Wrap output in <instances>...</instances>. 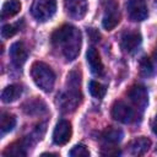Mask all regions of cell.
Listing matches in <instances>:
<instances>
[{
  "mask_svg": "<svg viewBox=\"0 0 157 157\" xmlns=\"http://www.w3.org/2000/svg\"><path fill=\"white\" fill-rule=\"evenodd\" d=\"M81 42L82 37L80 29L71 25H64L52 34L53 45L60 49L67 61H72L77 58L81 49Z\"/></svg>",
  "mask_w": 157,
  "mask_h": 157,
  "instance_id": "cell-1",
  "label": "cell"
},
{
  "mask_svg": "<svg viewBox=\"0 0 157 157\" xmlns=\"http://www.w3.org/2000/svg\"><path fill=\"white\" fill-rule=\"evenodd\" d=\"M69 88L63 92L58 98L59 108L64 113L74 112L81 102V93H80V75L76 71H72L67 75Z\"/></svg>",
  "mask_w": 157,
  "mask_h": 157,
  "instance_id": "cell-2",
  "label": "cell"
},
{
  "mask_svg": "<svg viewBox=\"0 0 157 157\" xmlns=\"http://www.w3.org/2000/svg\"><path fill=\"white\" fill-rule=\"evenodd\" d=\"M31 76L34 83L44 92H50L55 83V74L49 65L43 61H36L31 66Z\"/></svg>",
  "mask_w": 157,
  "mask_h": 157,
  "instance_id": "cell-3",
  "label": "cell"
},
{
  "mask_svg": "<svg viewBox=\"0 0 157 157\" xmlns=\"http://www.w3.org/2000/svg\"><path fill=\"white\" fill-rule=\"evenodd\" d=\"M56 11V0H34L31 6V13L38 22L50 20Z\"/></svg>",
  "mask_w": 157,
  "mask_h": 157,
  "instance_id": "cell-4",
  "label": "cell"
},
{
  "mask_svg": "<svg viewBox=\"0 0 157 157\" xmlns=\"http://www.w3.org/2000/svg\"><path fill=\"white\" fill-rule=\"evenodd\" d=\"M120 22V12L118 4L113 0H108L104 5V15L102 20V26L107 31H112Z\"/></svg>",
  "mask_w": 157,
  "mask_h": 157,
  "instance_id": "cell-5",
  "label": "cell"
},
{
  "mask_svg": "<svg viewBox=\"0 0 157 157\" xmlns=\"http://www.w3.org/2000/svg\"><path fill=\"white\" fill-rule=\"evenodd\" d=\"M71 135H72V128H71L70 121L61 119L58 121L53 131V141L55 145L63 146L70 141Z\"/></svg>",
  "mask_w": 157,
  "mask_h": 157,
  "instance_id": "cell-6",
  "label": "cell"
},
{
  "mask_svg": "<svg viewBox=\"0 0 157 157\" xmlns=\"http://www.w3.org/2000/svg\"><path fill=\"white\" fill-rule=\"evenodd\" d=\"M126 11L131 21H144L148 16V10L145 0H129L126 2Z\"/></svg>",
  "mask_w": 157,
  "mask_h": 157,
  "instance_id": "cell-7",
  "label": "cell"
},
{
  "mask_svg": "<svg viewBox=\"0 0 157 157\" xmlns=\"http://www.w3.org/2000/svg\"><path fill=\"white\" fill-rule=\"evenodd\" d=\"M141 42H142V38H141L140 32H137V31H126L121 36L120 48L123 49L124 53L132 54L141 45Z\"/></svg>",
  "mask_w": 157,
  "mask_h": 157,
  "instance_id": "cell-8",
  "label": "cell"
},
{
  "mask_svg": "<svg viewBox=\"0 0 157 157\" xmlns=\"http://www.w3.org/2000/svg\"><path fill=\"white\" fill-rule=\"evenodd\" d=\"M112 117L119 123L129 124L134 120V110L125 102L117 101L112 107Z\"/></svg>",
  "mask_w": 157,
  "mask_h": 157,
  "instance_id": "cell-9",
  "label": "cell"
},
{
  "mask_svg": "<svg viewBox=\"0 0 157 157\" xmlns=\"http://www.w3.org/2000/svg\"><path fill=\"white\" fill-rule=\"evenodd\" d=\"M65 12L74 20H82L88 10L86 0H64Z\"/></svg>",
  "mask_w": 157,
  "mask_h": 157,
  "instance_id": "cell-10",
  "label": "cell"
},
{
  "mask_svg": "<svg viewBox=\"0 0 157 157\" xmlns=\"http://www.w3.org/2000/svg\"><path fill=\"white\" fill-rule=\"evenodd\" d=\"M128 97L130 98V101L141 110L145 109V107L148 103V93L146 91V88L144 86L140 85H135L132 86L129 92H128Z\"/></svg>",
  "mask_w": 157,
  "mask_h": 157,
  "instance_id": "cell-11",
  "label": "cell"
},
{
  "mask_svg": "<svg viewBox=\"0 0 157 157\" xmlns=\"http://www.w3.org/2000/svg\"><path fill=\"white\" fill-rule=\"evenodd\" d=\"M86 58H87V63H88V66H90L92 74L96 76H102L104 72V66H103V63H102L98 50L94 47L88 48V50L86 53Z\"/></svg>",
  "mask_w": 157,
  "mask_h": 157,
  "instance_id": "cell-12",
  "label": "cell"
},
{
  "mask_svg": "<svg viewBox=\"0 0 157 157\" xmlns=\"http://www.w3.org/2000/svg\"><path fill=\"white\" fill-rule=\"evenodd\" d=\"M10 56H11V60L12 63L16 65V66H22L27 58H28V52H27V48L26 45L22 43V42H16L13 43L11 47H10Z\"/></svg>",
  "mask_w": 157,
  "mask_h": 157,
  "instance_id": "cell-13",
  "label": "cell"
},
{
  "mask_svg": "<svg viewBox=\"0 0 157 157\" xmlns=\"http://www.w3.org/2000/svg\"><path fill=\"white\" fill-rule=\"evenodd\" d=\"M150 147H151V140L148 137L140 136V137L134 139L129 144L128 151L132 156H142L150 150Z\"/></svg>",
  "mask_w": 157,
  "mask_h": 157,
  "instance_id": "cell-14",
  "label": "cell"
},
{
  "mask_svg": "<svg viewBox=\"0 0 157 157\" xmlns=\"http://www.w3.org/2000/svg\"><path fill=\"white\" fill-rule=\"evenodd\" d=\"M22 87L20 85H10L4 88L1 93V101L4 103H12L17 101L22 94Z\"/></svg>",
  "mask_w": 157,
  "mask_h": 157,
  "instance_id": "cell-15",
  "label": "cell"
},
{
  "mask_svg": "<svg viewBox=\"0 0 157 157\" xmlns=\"http://www.w3.org/2000/svg\"><path fill=\"white\" fill-rule=\"evenodd\" d=\"M21 1L20 0H9L2 5L1 9V17L2 18H10L15 15H17L21 10Z\"/></svg>",
  "mask_w": 157,
  "mask_h": 157,
  "instance_id": "cell-16",
  "label": "cell"
},
{
  "mask_svg": "<svg viewBox=\"0 0 157 157\" xmlns=\"http://www.w3.org/2000/svg\"><path fill=\"white\" fill-rule=\"evenodd\" d=\"M123 139V131L120 129L115 128H108L102 134V140L107 145H115Z\"/></svg>",
  "mask_w": 157,
  "mask_h": 157,
  "instance_id": "cell-17",
  "label": "cell"
},
{
  "mask_svg": "<svg viewBox=\"0 0 157 157\" xmlns=\"http://www.w3.org/2000/svg\"><path fill=\"white\" fill-rule=\"evenodd\" d=\"M16 125V118L10 113H1L0 118V130L1 134L5 135L6 132H10Z\"/></svg>",
  "mask_w": 157,
  "mask_h": 157,
  "instance_id": "cell-18",
  "label": "cell"
},
{
  "mask_svg": "<svg viewBox=\"0 0 157 157\" xmlns=\"http://www.w3.org/2000/svg\"><path fill=\"white\" fill-rule=\"evenodd\" d=\"M88 90H90V93L96 98H103L105 96V92H107L105 86H103L102 83H99L97 81H91Z\"/></svg>",
  "mask_w": 157,
  "mask_h": 157,
  "instance_id": "cell-19",
  "label": "cell"
},
{
  "mask_svg": "<svg viewBox=\"0 0 157 157\" xmlns=\"http://www.w3.org/2000/svg\"><path fill=\"white\" fill-rule=\"evenodd\" d=\"M43 102L42 101H38V99H36V101H32V102H27L23 107V109H25V112L26 113H28V114H38V113H42V112H45V109H40V107H39V104H42Z\"/></svg>",
  "mask_w": 157,
  "mask_h": 157,
  "instance_id": "cell-20",
  "label": "cell"
},
{
  "mask_svg": "<svg viewBox=\"0 0 157 157\" xmlns=\"http://www.w3.org/2000/svg\"><path fill=\"white\" fill-rule=\"evenodd\" d=\"M69 155H70L71 157H88V156H90V151L87 150V147H86L85 145L78 144V145H75V146L70 150Z\"/></svg>",
  "mask_w": 157,
  "mask_h": 157,
  "instance_id": "cell-21",
  "label": "cell"
},
{
  "mask_svg": "<svg viewBox=\"0 0 157 157\" xmlns=\"http://www.w3.org/2000/svg\"><path fill=\"white\" fill-rule=\"evenodd\" d=\"M18 29H20L18 23H16V25H5V26H2L1 36H2V38H10V37L15 36L18 32Z\"/></svg>",
  "mask_w": 157,
  "mask_h": 157,
  "instance_id": "cell-22",
  "label": "cell"
},
{
  "mask_svg": "<svg viewBox=\"0 0 157 157\" xmlns=\"http://www.w3.org/2000/svg\"><path fill=\"white\" fill-rule=\"evenodd\" d=\"M140 70H141V74L145 75V76H150L152 75L153 72V65L151 63V60L148 58H144L140 63Z\"/></svg>",
  "mask_w": 157,
  "mask_h": 157,
  "instance_id": "cell-23",
  "label": "cell"
},
{
  "mask_svg": "<svg viewBox=\"0 0 157 157\" xmlns=\"http://www.w3.org/2000/svg\"><path fill=\"white\" fill-rule=\"evenodd\" d=\"M104 148H107V151L102 150V155H104V156H117V155L120 153V150L118 147H115L114 145H112V146L110 145L104 146Z\"/></svg>",
  "mask_w": 157,
  "mask_h": 157,
  "instance_id": "cell-24",
  "label": "cell"
},
{
  "mask_svg": "<svg viewBox=\"0 0 157 157\" xmlns=\"http://www.w3.org/2000/svg\"><path fill=\"white\" fill-rule=\"evenodd\" d=\"M152 131H153V134L157 136V117L153 119V121H152Z\"/></svg>",
  "mask_w": 157,
  "mask_h": 157,
  "instance_id": "cell-25",
  "label": "cell"
}]
</instances>
